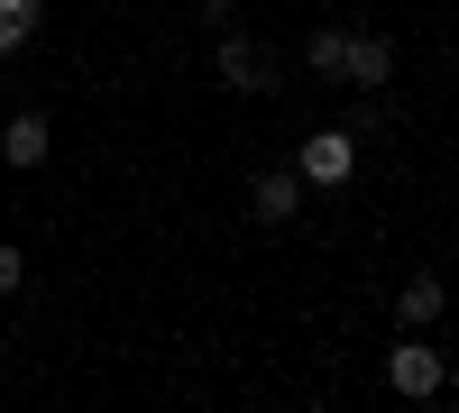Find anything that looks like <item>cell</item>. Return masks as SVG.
<instances>
[{
    "mask_svg": "<svg viewBox=\"0 0 459 413\" xmlns=\"http://www.w3.org/2000/svg\"><path fill=\"white\" fill-rule=\"evenodd\" d=\"M377 386L404 404H432V395H450V349H432V331H404V340L377 349Z\"/></svg>",
    "mask_w": 459,
    "mask_h": 413,
    "instance_id": "obj_1",
    "label": "cell"
},
{
    "mask_svg": "<svg viewBox=\"0 0 459 413\" xmlns=\"http://www.w3.org/2000/svg\"><path fill=\"white\" fill-rule=\"evenodd\" d=\"M212 83L239 92V101H266V92H285V56L257 47L248 28H221V37H212Z\"/></svg>",
    "mask_w": 459,
    "mask_h": 413,
    "instance_id": "obj_2",
    "label": "cell"
},
{
    "mask_svg": "<svg viewBox=\"0 0 459 413\" xmlns=\"http://www.w3.org/2000/svg\"><path fill=\"white\" fill-rule=\"evenodd\" d=\"M359 129L350 120H322V129H303V147H294V175L313 184V194H350V175H359Z\"/></svg>",
    "mask_w": 459,
    "mask_h": 413,
    "instance_id": "obj_3",
    "label": "cell"
},
{
    "mask_svg": "<svg viewBox=\"0 0 459 413\" xmlns=\"http://www.w3.org/2000/svg\"><path fill=\"white\" fill-rule=\"evenodd\" d=\"M395 73H404L395 28H350V47H340V83H350V92H395Z\"/></svg>",
    "mask_w": 459,
    "mask_h": 413,
    "instance_id": "obj_4",
    "label": "cell"
},
{
    "mask_svg": "<svg viewBox=\"0 0 459 413\" xmlns=\"http://www.w3.org/2000/svg\"><path fill=\"white\" fill-rule=\"evenodd\" d=\"M386 313H395L404 331H432V322L450 313V276H441L432 257H423V267H413V276H395V294H386Z\"/></svg>",
    "mask_w": 459,
    "mask_h": 413,
    "instance_id": "obj_5",
    "label": "cell"
},
{
    "mask_svg": "<svg viewBox=\"0 0 459 413\" xmlns=\"http://www.w3.org/2000/svg\"><path fill=\"white\" fill-rule=\"evenodd\" d=\"M303 194H313V184H303L294 166H266V175L248 184V220H257V230H294V220H303Z\"/></svg>",
    "mask_w": 459,
    "mask_h": 413,
    "instance_id": "obj_6",
    "label": "cell"
},
{
    "mask_svg": "<svg viewBox=\"0 0 459 413\" xmlns=\"http://www.w3.org/2000/svg\"><path fill=\"white\" fill-rule=\"evenodd\" d=\"M47 157H56V120H47V110H10V120H0V166L37 175Z\"/></svg>",
    "mask_w": 459,
    "mask_h": 413,
    "instance_id": "obj_7",
    "label": "cell"
},
{
    "mask_svg": "<svg viewBox=\"0 0 459 413\" xmlns=\"http://www.w3.org/2000/svg\"><path fill=\"white\" fill-rule=\"evenodd\" d=\"M37 28H47V0H0V56L37 47Z\"/></svg>",
    "mask_w": 459,
    "mask_h": 413,
    "instance_id": "obj_8",
    "label": "cell"
},
{
    "mask_svg": "<svg viewBox=\"0 0 459 413\" xmlns=\"http://www.w3.org/2000/svg\"><path fill=\"white\" fill-rule=\"evenodd\" d=\"M340 47H350V28H313V37H303V73H313V83H340Z\"/></svg>",
    "mask_w": 459,
    "mask_h": 413,
    "instance_id": "obj_9",
    "label": "cell"
},
{
    "mask_svg": "<svg viewBox=\"0 0 459 413\" xmlns=\"http://www.w3.org/2000/svg\"><path fill=\"white\" fill-rule=\"evenodd\" d=\"M19 285H28V257H19L10 239H0V304H10V294H19Z\"/></svg>",
    "mask_w": 459,
    "mask_h": 413,
    "instance_id": "obj_10",
    "label": "cell"
},
{
    "mask_svg": "<svg viewBox=\"0 0 459 413\" xmlns=\"http://www.w3.org/2000/svg\"><path fill=\"white\" fill-rule=\"evenodd\" d=\"M194 19H203V28L221 37V28H239V0H194Z\"/></svg>",
    "mask_w": 459,
    "mask_h": 413,
    "instance_id": "obj_11",
    "label": "cell"
},
{
    "mask_svg": "<svg viewBox=\"0 0 459 413\" xmlns=\"http://www.w3.org/2000/svg\"><path fill=\"white\" fill-rule=\"evenodd\" d=\"M450 194H459V166H450Z\"/></svg>",
    "mask_w": 459,
    "mask_h": 413,
    "instance_id": "obj_12",
    "label": "cell"
}]
</instances>
